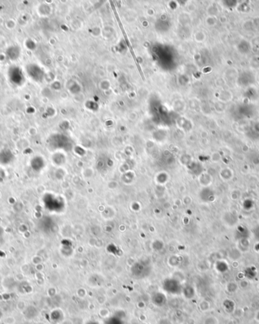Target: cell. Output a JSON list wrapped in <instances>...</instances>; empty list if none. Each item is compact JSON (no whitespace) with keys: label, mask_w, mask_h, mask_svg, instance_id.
Instances as JSON below:
<instances>
[{"label":"cell","mask_w":259,"mask_h":324,"mask_svg":"<svg viewBox=\"0 0 259 324\" xmlns=\"http://www.w3.org/2000/svg\"><path fill=\"white\" fill-rule=\"evenodd\" d=\"M111 6H112V8H113V11H114V15H115V18H116V19H117V22H118V23H119V26H120V27H121V31H122L123 34H124V37H125V40H126V42H127V46H128V48H130V53H131V54H132V55H133V57H134V61H135V62H136V63H137V66L138 69H139V73H140V75H141V76H142V80H145V78H144V75H143V74H142V70H141V68H139V64H138V62H137V57H136V55H134V50H133V49H132V46H131V44H130V42H129V40H128V39H127V36H126V33H125V31H124V27H123V24H122V23H121V21H120V18H119V17H118V14H117V11H116L115 8H114V6H113V2H111Z\"/></svg>","instance_id":"cell-1"}]
</instances>
